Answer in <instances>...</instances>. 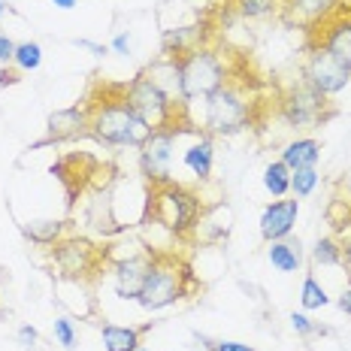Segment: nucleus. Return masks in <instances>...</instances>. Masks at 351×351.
I'll return each mask as SVG.
<instances>
[{
	"mask_svg": "<svg viewBox=\"0 0 351 351\" xmlns=\"http://www.w3.org/2000/svg\"><path fill=\"white\" fill-rule=\"evenodd\" d=\"M88 136L112 149H140L152 128L128 104L124 85H100L88 94Z\"/></svg>",
	"mask_w": 351,
	"mask_h": 351,
	"instance_id": "1",
	"label": "nucleus"
},
{
	"mask_svg": "<svg viewBox=\"0 0 351 351\" xmlns=\"http://www.w3.org/2000/svg\"><path fill=\"white\" fill-rule=\"evenodd\" d=\"M194 291H197V279L194 269L188 267V261L176 252H155L152 248V263L136 303L145 312H160L176 306L179 300H185L188 294H194Z\"/></svg>",
	"mask_w": 351,
	"mask_h": 351,
	"instance_id": "2",
	"label": "nucleus"
},
{
	"mask_svg": "<svg viewBox=\"0 0 351 351\" xmlns=\"http://www.w3.org/2000/svg\"><path fill=\"white\" fill-rule=\"evenodd\" d=\"M145 218L160 224L164 230L176 233L179 239H185L200 228V218H203L200 194L173 179L155 182L145 191Z\"/></svg>",
	"mask_w": 351,
	"mask_h": 351,
	"instance_id": "3",
	"label": "nucleus"
},
{
	"mask_svg": "<svg viewBox=\"0 0 351 351\" xmlns=\"http://www.w3.org/2000/svg\"><path fill=\"white\" fill-rule=\"evenodd\" d=\"M173 67H176V88H179L182 104L206 100L209 94H215L230 79V70L221 61V55L203 46H197L185 55H176Z\"/></svg>",
	"mask_w": 351,
	"mask_h": 351,
	"instance_id": "4",
	"label": "nucleus"
},
{
	"mask_svg": "<svg viewBox=\"0 0 351 351\" xmlns=\"http://www.w3.org/2000/svg\"><path fill=\"white\" fill-rule=\"evenodd\" d=\"M252 97L237 79H228L215 94L206 97V112H203V134L209 136H230L239 134L245 124H252Z\"/></svg>",
	"mask_w": 351,
	"mask_h": 351,
	"instance_id": "5",
	"label": "nucleus"
},
{
	"mask_svg": "<svg viewBox=\"0 0 351 351\" xmlns=\"http://www.w3.org/2000/svg\"><path fill=\"white\" fill-rule=\"evenodd\" d=\"M124 94H128V104L134 106V112L140 115L152 130L185 124V119H182V104H176L173 94L167 91V88H160L145 70L136 73V76L124 85Z\"/></svg>",
	"mask_w": 351,
	"mask_h": 351,
	"instance_id": "6",
	"label": "nucleus"
},
{
	"mask_svg": "<svg viewBox=\"0 0 351 351\" xmlns=\"http://www.w3.org/2000/svg\"><path fill=\"white\" fill-rule=\"evenodd\" d=\"M49 261H52L55 273L61 279L91 282V279H97V273H104L109 254L82 237H64L61 243H55L49 248Z\"/></svg>",
	"mask_w": 351,
	"mask_h": 351,
	"instance_id": "7",
	"label": "nucleus"
},
{
	"mask_svg": "<svg viewBox=\"0 0 351 351\" xmlns=\"http://www.w3.org/2000/svg\"><path fill=\"white\" fill-rule=\"evenodd\" d=\"M306 49H321L351 73V0H339L330 16L306 31Z\"/></svg>",
	"mask_w": 351,
	"mask_h": 351,
	"instance_id": "8",
	"label": "nucleus"
},
{
	"mask_svg": "<svg viewBox=\"0 0 351 351\" xmlns=\"http://www.w3.org/2000/svg\"><path fill=\"white\" fill-rule=\"evenodd\" d=\"M188 124H173V128H158L149 134V140L140 145V173L149 185L173 179V152L182 134H188Z\"/></svg>",
	"mask_w": 351,
	"mask_h": 351,
	"instance_id": "9",
	"label": "nucleus"
},
{
	"mask_svg": "<svg viewBox=\"0 0 351 351\" xmlns=\"http://www.w3.org/2000/svg\"><path fill=\"white\" fill-rule=\"evenodd\" d=\"M279 112L291 128L306 130V128H318V124H324L333 115V106H330V100L321 97L318 91H312V88L300 79L297 85H291L288 91L282 94Z\"/></svg>",
	"mask_w": 351,
	"mask_h": 351,
	"instance_id": "10",
	"label": "nucleus"
},
{
	"mask_svg": "<svg viewBox=\"0 0 351 351\" xmlns=\"http://www.w3.org/2000/svg\"><path fill=\"white\" fill-rule=\"evenodd\" d=\"M300 79L327 100L336 97V94H342L351 85V73L342 67V64H336L330 55H324L321 49H306L303 67H300Z\"/></svg>",
	"mask_w": 351,
	"mask_h": 351,
	"instance_id": "11",
	"label": "nucleus"
},
{
	"mask_svg": "<svg viewBox=\"0 0 351 351\" xmlns=\"http://www.w3.org/2000/svg\"><path fill=\"white\" fill-rule=\"evenodd\" d=\"M149 263H152V248H143V252L130 254L119 263H112V285H115V294L121 300H134L140 297L145 273H149Z\"/></svg>",
	"mask_w": 351,
	"mask_h": 351,
	"instance_id": "12",
	"label": "nucleus"
},
{
	"mask_svg": "<svg viewBox=\"0 0 351 351\" xmlns=\"http://www.w3.org/2000/svg\"><path fill=\"white\" fill-rule=\"evenodd\" d=\"M46 128H49V134L36 143V149H40V145H55V143H67V140L88 136V109H85V104L58 109V112L49 115Z\"/></svg>",
	"mask_w": 351,
	"mask_h": 351,
	"instance_id": "13",
	"label": "nucleus"
},
{
	"mask_svg": "<svg viewBox=\"0 0 351 351\" xmlns=\"http://www.w3.org/2000/svg\"><path fill=\"white\" fill-rule=\"evenodd\" d=\"M297 215H300V200L297 197H282V200H273L267 203L261 212V237L263 243H273V239H285L294 233V224H297Z\"/></svg>",
	"mask_w": 351,
	"mask_h": 351,
	"instance_id": "14",
	"label": "nucleus"
},
{
	"mask_svg": "<svg viewBox=\"0 0 351 351\" xmlns=\"http://www.w3.org/2000/svg\"><path fill=\"white\" fill-rule=\"evenodd\" d=\"M339 6V0H279V16L291 27H315L321 19H327Z\"/></svg>",
	"mask_w": 351,
	"mask_h": 351,
	"instance_id": "15",
	"label": "nucleus"
},
{
	"mask_svg": "<svg viewBox=\"0 0 351 351\" xmlns=\"http://www.w3.org/2000/svg\"><path fill=\"white\" fill-rule=\"evenodd\" d=\"M155 327V321L143 327H124V324H106L100 327V336H104V351H136L143 346V336Z\"/></svg>",
	"mask_w": 351,
	"mask_h": 351,
	"instance_id": "16",
	"label": "nucleus"
},
{
	"mask_svg": "<svg viewBox=\"0 0 351 351\" xmlns=\"http://www.w3.org/2000/svg\"><path fill=\"white\" fill-rule=\"evenodd\" d=\"M267 261L279 273H300L303 269V243L297 237H285L267 243Z\"/></svg>",
	"mask_w": 351,
	"mask_h": 351,
	"instance_id": "17",
	"label": "nucleus"
},
{
	"mask_svg": "<svg viewBox=\"0 0 351 351\" xmlns=\"http://www.w3.org/2000/svg\"><path fill=\"white\" fill-rule=\"evenodd\" d=\"M185 167L194 173L197 182H206L212 176V167H215V145H212V136L209 134H197V140L185 149Z\"/></svg>",
	"mask_w": 351,
	"mask_h": 351,
	"instance_id": "18",
	"label": "nucleus"
},
{
	"mask_svg": "<svg viewBox=\"0 0 351 351\" xmlns=\"http://www.w3.org/2000/svg\"><path fill=\"white\" fill-rule=\"evenodd\" d=\"M282 164L288 170H303V167H318L321 160V143L315 136H300V140H291L282 149Z\"/></svg>",
	"mask_w": 351,
	"mask_h": 351,
	"instance_id": "19",
	"label": "nucleus"
},
{
	"mask_svg": "<svg viewBox=\"0 0 351 351\" xmlns=\"http://www.w3.org/2000/svg\"><path fill=\"white\" fill-rule=\"evenodd\" d=\"M21 233H25L31 243L36 245H46L52 248L55 243H61L64 233H67V221H52V218H40V221H27L25 228H21Z\"/></svg>",
	"mask_w": 351,
	"mask_h": 351,
	"instance_id": "20",
	"label": "nucleus"
},
{
	"mask_svg": "<svg viewBox=\"0 0 351 351\" xmlns=\"http://www.w3.org/2000/svg\"><path fill=\"white\" fill-rule=\"evenodd\" d=\"M197 36H200V25H191V27H173V31H164V43H160V52L167 58H176V55H185L197 49Z\"/></svg>",
	"mask_w": 351,
	"mask_h": 351,
	"instance_id": "21",
	"label": "nucleus"
},
{
	"mask_svg": "<svg viewBox=\"0 0 351 351\" xmlns=\"http://www.w3.org/2000/svg\"><path fill=\"white\" fill-rule=\"evenodd\" d=\"M263 188H267V194L276 197V200L291 194V170L282 160H269V164L263 167Z\"/></svg>",
	"mask_w": 351,
	"mask_h": 351,
	"instance_id": "22",
	"label": "nucleus"
},
{
	"mask_svg": "<svg viewBox=\"0 0 351 351\" xmlns=\"http://www.w3.org/2000/svg\"><path fill=\"white\" fill-rule=\"evenodd\" d=\"M312 263L315 267H342V245L339 237H321L315 248H312Z\"/></svg>",
	"mask_w": 351,
	"mask_h": 351,
	"instance_id": "23",
	"label": "nucleus"
},
{
	"mask_svg": "<svg viewBox=\"0 0 351 351\" xmlns=\"http://www.w3.org/2000/svg\"><path fill=\"white\" fill-rule=\"evenodd\" d=\"M300 306H303L306 312H315V309H324V306H330V297H327L324 285H321L312 273L306 276L303 288H300Z\"/></svg>",
	"mask_w": 351,
	"mask_h": 351,
	"instance_id": "24",
	"label": "nucleus"
},
{
	"mask_svg": "<svg viewBox=\"0 0 351 351\" xmlns=\"http://www.w3.org/2000/svg\"><path fill=\"white\" fill-rule=\"evenodd\" d=\"M43 64V46L34 40H25L16 46V58H12V67H16L19 73H34L40 70Z\"/></svg>",
	"mask_w": 351,
	"mask_h": 351,
	"instance_id": "25",
	"label": "nucleus"
},
{
	"mask_svg": "<svg viewBox=\"0 0 351 351\" xmlns=\"http://www.w3.org/2000/svg\"><path fill=\"white\" fill-rule=\"evenodd\" d=\"M318 182H321L318 167H303V170H291V197L303 200V197H309L312 191H315Z\"/></svg>",
	"mask_w": 351,
	"mask_h": 351,
	"instance_id": "26",
	"label": "nucleus"
},
{
	"mask_svg": "<svg viewBox=\"0 0 351 351\" xmlns=\"http://www.w3.org/2000/svg\"><path fill=\"white\" fill-rule=\"evenodd\" d=\"M243 19H267L279 12V0H237Z\"/></svg>",
	"mask_w": 351,
	"mask_h": 351,
	"instance_id": "27",
	"label": "nucleus"
},
{
	"mask_svg": "<svg viewBox=\"0 0 351 351\" xmlns=\"http://www.w3.org/2000/svg\"><path fill=\"white\" fill-rule=\"evenodd\" d=\"M52 333H55V339H58V346H64L67 351L76 348V327H73V321L70 318H55V327H52Z\"/></svg>",
	"mask_w": 351,
	"mask_h": 351,
	"instance_id": "28",
	"label": "nucleus"
},
{
	"mask_svg": "<svg viewBox=\"0 0 351 351\" xmlns=\"http://www.w3.org/2000/svg\"><path fill=\"white\" fill-rule=\"evenodd\" d=\"M291 327H294V333H300L303 339H309V336H318V333H324L321 327L312 321L306 312H291Z\"/></svg>",
	"mask_w": 351,
	"mask_h": 351,
	"instance_id": "29",
	"label": "nucleus"
},
{
	"mask_svg": "<svg viewBox=\"0 0 351 351\" xmlns=\"http://www.w3.org/2000/svg\"><path fill=\"white\" fill-rule=\"evenodd\" d=\"M203 342H206V348H209V351H258V348L245 346V342H233V339H218V342L203 339Z\"/></svg>",
	"mask_w": 351,
	"mask_h": 351,
	"instance_id": "30",
	"label": "nucleus"
},
{
	"mask_svg": "<svg viewBox=\"0 0 351 351\" xmlns=\"http://www.w3.org/2000/svg\"><path fill=\"white\" fill-rule=\"evenodd\" d=\"M16 46L19 43L12 40V36H6V34H0V64H12V58H16Z\"/></svg>",
	"mask_w": 351,
	"mask_h": 351,
	"instance_id": "31",
	"label": "nucleus"
},
{
	"mask_svg": "<svg viewBox=\"0 0 351 351\" xmlns=\"http://www.w3.org/2000/svg\"><path fill=\"white\" fill-rule=\"evenodd\" d=\"M19 342H21L25 348H34L36 342H40V333H36V327L21 324V327H19Z\"/></svg>",
	"mask_w": 351,
	"mask_h": 351,
	"instance_id": "32",
	"label": "nucleus"
},
{
	"mask_svg": "<svg viewBox=\"0 0 351 351\" xmlns=\"http://www.w3.org/2000/svg\"><path fill=\"white\" fill-rule=\"evenodd\" d=\"M112 52H115V55H130V34H128V31L115 34V40H112Z\"/></svg>",
	"mask_w": 351,
	"mask_h": 351,
	"instance_id": "33",
	"label": "nucleus"
},
{
	"mask_svg": "<svg viewBox=\"0 0 351 351\" xmlns=\"http://www.w3.org/2000/svg\"><path fill=\"white\" fill-rule=\"evenodd\" d=\"M339 245H342V267H346L348 282H351V233H346V237H339Z\"/></svg>",
	"mask_w": 351,
	"mask_h": 351,
	"instance_id": "34",
	"label": "nucleus"
},
{
	"mask_svg": "<svg viewBox=\"0 0 351 351\" xmlns=\"http://www.w3.org/2000/svg\"><path fill=\"white\" fill-rule=\"evenodd\" d=\"M79 49H88V52H94L97 58H104L109 52V46H100V43H91V40H76Z\"/></svg>",
	"mask_w": 351,
	"mask_h": 351,
	"instance_id": "35",
	"label": "nucleus"
},
{
	"mask_svg": "<svg viewBox=\"0 0 351 351\" xmlns=\"http://www.w3.org/2000/svg\"><path fill=\"white\" fill-rule=\"evenodd\" d=\"M336 306H339V309H342V312H346V315L351 318V282H348V288L342 291L339 297H336Z\"/></svg>",
	"mask_w": 351,
	"mask_h": 351,
	"instance_id": "36",
	"label": "nucleus"
},
{
	"mask_svg": "<svg viewBox=\"0 0 351 351\" xmlns=\"http://www.w3.org/2000/svg\"><path fill=\"white\" fill-rule=\"evenodd\" d=\"M19 82V70H0V88H6V85H16Z\"/></svg>",
	"mask_w": 351,
	"mask_h": 351,
	"instance_id": "37",
	"label": "nucleus"
},
{
	"mask_svg": "<svg viewBox=\"0 0 351 351\" xmlns=\"http://www.w3.org/2000/svg\"><path fill=\"white\" fill-rule=\"evenodd\" d=\"M52 3L58 6V10H73V6H76V0H52Z\"/></svg>",
	"mask_w": 351,
	"mask_h": 351,
	"instance_id": "38",
	"label": "nucleus"
},
{
	"mask_svg": "<svg viewBox=\"0 0 351 351\" xmlns=\"http://www.w3.org/2000/svg\"><path fill=\"white\" fill-rule=\"evenodd\" d=\"M6 16V0H0V19Z\"/></svg>",
	"mask_w": 351,
	"mask_h": 351,
	"instance_id": "39",
	"label": "nucleus"
},
{
	"mask_svg": "<svg viewBox=\"0 0 351 351\" xmlns=\"http://www.w3.org/2000/svg\"><path fill=\"white\" fill-rule=\"evenodd\" d=\"M0 318H3V306H0Z\"/></svg>",
	"mask_w": 351,
	"mask_h": 351,
	"instance_id": "40",
	"label": "nucleus"
},
{
	"mask_svg": "<svg viewBox=\"0 0 351 351\" xmlns=\"http://www.w3.org/2000/svg\"><path fill=\"white\" fill-rule=\"evenodd\" d=\"M136 351H152V348H136Z\"/></svg>",
	"mask_w": 351,
	"mask_h": 351,
	"instance_id": "41",
	"label": "nucleus"
}]
</instances>
